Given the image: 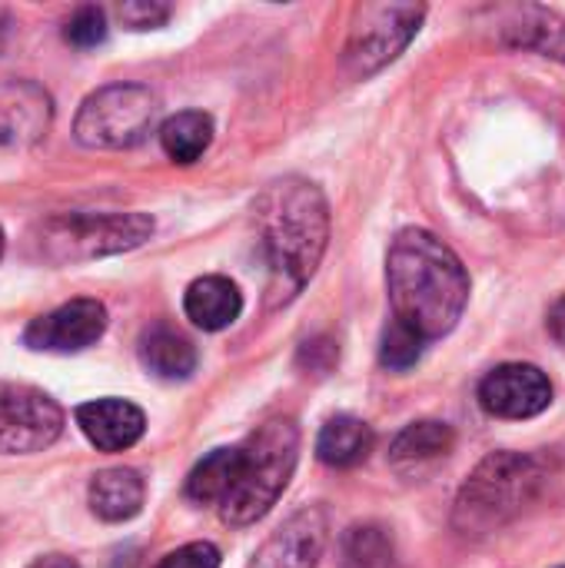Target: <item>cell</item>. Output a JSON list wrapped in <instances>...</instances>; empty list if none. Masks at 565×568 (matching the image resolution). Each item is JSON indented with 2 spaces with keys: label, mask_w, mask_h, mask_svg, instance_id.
<instances>
[{
  "label": "cell",
  "mask_w": 565,
  "mask_h": 568,
  "mask_svg": "<svg viewBox=\"0 0 565 568\" xmlns=\"http://www.w3.org/2000/svg\"><path fill=\"white\" fill-rule=\"evenodd\" d=\"M393 320L416 336L440 339L456 329L470 303V276L460 256L430 230H403L386 256Z\"/></svg>",
  "instance_id": "obj_1"
},
{
  "label": "cell",
  "mask_w": 565,
  "mask_h": 568,
  "mask_svg": "<svg viewBox=\"0 0 565 568\" xmlns=\"http://www.w3.org/2000/svg\"><path fill=\"white\" fill-rule=\"evenodd\" d=\"M256 230L276 283L286 296L300 293L313 280L330 240L323 190L300 176L270 183L256 200Z\"/></svg>",
  "instance_id": "obj_2"
},
{
  "label": "cell",
  "mask_w": 565,
  "mask_h": 568,
  "mask_svg": "<svg viewBox=\"0 0 565 568\" xmlns=\"http://www.w3.org/2000/svg\"><path fill=\"white\" fill-rule=\"evenodd\" d=\"M543 483L546 469L536 456L493 453L460 489L453 526L463 536H490L523 516V509L539 496Z\"/></svg>",
  "instance_id": "obj_3"
},
{
  "label": "cell",
  "mask_w": 565,
  "mask_h": 568,
  "mask_svg": "<svg viewBox=\"0 0 565 568\" xmlns=\"http://www.w3.org/2000/svg\"><path fill=\"white\" fill-rule=\"evenodd\" d=\"M300 456V433L293 419H270L243 443L240 479L220 503V516L230 526L260 523L283 496Z\"/></svg>",
  "instance_id": "obj_4"
},
{
  "label": "cell",
  "mask_w": 565,
  "mask_h": 568,
  "mask_svg": "<svg viewBox=\"0 0 565 568\" xmlns=\"http://www.w3.org/2000/svg\"><path fill=\"white\" fill-rule=\"evenodd\" d=\"M147 213H63L40 226L37 246L50 263H80L137 250L150 240Z\"/></svg>",
  "instance_id": "obj_5"
},
{
  "label": "cell",
  "mask_w": 565,
  "mask_h": 568,
  "mask_svg": "<svg viewBox=\"0 0 565 568\" xmlns=\"http://www.w3.org/2000/svg\"><path fill=\"white\" fill-rule=\"evenodd\" d=\"M157 97L140 83H113L90 93L73 120V133L83 146L93 150H123L137 146L153 120H157Z\"/></svg>",
  "instance_id": "obj_6"
},
{
  "label": "cell",
  "mask_w": 565,
  "mask_h": 568,
  "mask_svg": "<svg viewBox=\"0 0 565 568\" xmlns=\"http://www.w3.org/2000/svg\"><path fill=\"white\" fill-rule=\"evenodd\" d=\"M423 3H363L350 27L343 63L353 77H373L393 63L420 33Z\"/></svg>",
  "instance_id": "obj_7"
},
{
  "label": "cell",
  "mask_w": 565,
  "mask_h": 568,
  "mask_svg": "<svg viewBox=\"0 0 565 568\" xmlns=\"http://www.w3.org/2000/svg\"><path fill=\"white\" fill-rule=\"evenodd\" d=\"M63 433V409L33 386H0V456H30Z\"/></svg>",
  "instance_id": "obj_8"
},
{
  "label": "cell",
  "mask_w": 565,
  "mask_h": 568,
  "mask_svg": "<svg viewBox=\"0 0 565 568\" xmlns=\"http://www.w3.org/2000/svg\"><path fill=\"white\" fill-rule=\"evenodd\" d=\"M480 403L496 419H533L549 409L553 383L539 366L506 363L480 383Z\"/></svg>",
  "instance_id": "obj_9"
},
{
  "label": "cell",
  "mask_w": 565,
  "mask_h": 568,
  "mask_svg": "<svg viewBox=\"0 0 565 568\" xmlns=\"http://www.w3.org/2000/svg\"><path fill=\"white\" fill-rule=\"evenodd\" d=\"M107 329V310L97 300H70L23 329V343L37 353H80Z\"/></svg>",
  "instance_id": "obj_10"
},
{
  "label": "cell",
  "mask_w": 565,
  "mask_h": 568,
  "mask_svg": "<svg viewBox=\"0 0 565 568\" xmlns=\"http://www.w3.org/2000/svg\"><path fill=\"white\" fill-rule=\"evenodd\" d=\"M330 523L320 506L290 516L253 556L246 568H316L326 549Z\"/></svg>",
  "instance_id": "obj_11"
},
{
  "label": "cell",
  "mask_w": 565,
  "mask_h": 568,
  "mask_svg": "<svg viewBox=\"0 0 565 568\" xmlns=\"http://www.w3.org/2000/svg\"><path fill=\"white\" fill-rule=\"evenodd\" d=\"M77 426L100 453H123L140 443L147 419L127 399H93L77 406Z\"/></svg>",
  "instance_id": "obj_12"
},
{
  "label": "cell",
  "mask_w": 565,
  "mask_h": 568,
  "mask_svg": "<svg viewBox=\"0 0 565 568\" xmlns=\"http://www.w3.org/2000/svg\"><path fill=\"white\" fill-rule=\"evenodd\" d=\"M50 123V97L33 83H0V146H27Z\"/></svg>",
  "instance_id": "obj_13"
},
{
  "label": "cell",
  "mask_w": 565,
  "mask_h": 568,
  "mask_svg": "<svg viewBox=\"0 0 565 568\" xmlns=\"http://www.w3.org/2000/svg\"><path fill=\"white\" fill-rule=\"evenodd\" d=\"M456 446V436L446 423H413L406 426L393 449H390V463L400 476L406 479H420L430 469H436Z\"/></svg>",
  "instance_id": "obj_14"
},
{
  "label": "cell",
  "mask_w": 565,
  "mask_h": 568,
  "mask_svg": "<svg viewBox=\"0 0 565 568\" xmlns=\"http://www.w3.org/2000/svg\"><path fill=\"white\" fill-rule=\"evenodd\" d=\"M186 320L206 333H220L233 326L243 313V293L233 280L226 276H200L190 283L183 296Z\"/></svg>",
  "instance_id": "obj_15"
},
{
  "label": "cell",
  "mask_w": 565,
  "mask_h": 568,
  "mask_svg": "<svg viewBox=\"0 0 565 568\" xmlns=\"http://www.w3.org/2000/svg\"><path fill=\"white\" fill-rule=\"evenodd\" d=\"M147 486L133 469H103L90 483V509L103 523H127L143 509Z\"/></svg>",
  "instance_id": "obj_16"
},
{
  "label": "cell",
  "mask_w": 565,
  "mask_h": 568,
  "mask_svg": "<svg viewBox=\"0 0 565 568\" xmlns=\"http://www.w3.org/2000/svg\"><path fill=\"white\" fill-rule=\"evenodd\" d=\"M373 429L356 416H333L316 436L320 463L333 469H353L373 453Z\"/></svg>",
  "instance_id": "obj_17"
},
{
  "label": "cell",
  "mask_w": 565,
  "mask_h": 568,
  "mask_svg": "<svg viewBox=\"0 0 565 568\" xmlns=\"http://www.w3.org/2000/svg\"><path fill=\"white\" fill-rule=\"evenodd\" d=\"M140 359H143V366L157 379H170V383L186 379L196 369V349H193V343L183 333L170 329V326H153V329L143 333V339H140Z\"/></svg>",
  "instance_id": "obj_18"
},
{
  "label": "cell",
  "mask_w": 565,
  "mask_h": 568,
  "mask_svg": "<svg viewBox=\"0 0 565 568\" xmlns=\"http://www.w3.org/2000/svg\"><path fill=\"white\" fill-rule=\"evenodd\" d=\"M240 466H243V446H230V449H213L206 459H200L186 479V499L196 506H220L230 489L240 479Z\"/></svg>",
  "instance_id": "obj_19"
},
{
  "label": "cell",
  "mask_w": 565,
  "mask_h": 568,
  "mask_svg": "<svg viewBox=\"0 0 565 568\" xmlns=\"http://www.w3.org/2000/svg\"><path fill=\"white\" fill-rule=\"evenodd\" d=\"M513 47H529L546 57L565 60V20L546 7H523L513 10V20L503 27Z\"/></svg>",
  "instance_id": "obj_20"
},
{
  "label": "cell",
  "mask_w": 565,
  "mask_h": 568,
  "mask_svg": "<svg viewBox=\"0 0 565 568\" xmlns=\"http://www.w3.org/2000/svg\"><path fill=\"white\" fill-rule=\"evenodd\" d=\"M160 143L163 153L173 163H196L210 143H213V120L203 110H183L173 113L163 126H160Z\"/></svg>",
  "instance_id": "obj_21"
},
{
  "label": "cell",
  "mask_w": 565,
  "mask_h": 568,
  "mask_svg": "<svg viewBox=\"0 0 565 568\" xmlns=\"http://www.w3.org/2000/svg\"><path fill=\"white\" fill-rule=\"evenodd\" d=\"M343 568H386L393 542L380 526H353L343 536Z\"/></svg>",
  "instance_id": "obj_22"
},
{
  "label": "cell",
  "mask_w": 565,
  "mask_h": 568,
  "mask_svg": "<svg viewBox=\"0 0 565 568\" xmlns=\"http://www.w3.org/2000/svg\"><path fill=\"white\" fill-rule=\"evenodd\" d=\"M423 346H426L423 336H416L410 326H403V323L393 320V323L386 326V333H383L380 363H383L386 369H393V373L413 369V366L420 363V356H423Z\"/></svg>",
  "instance_id": "obj_23"
},
{
  "label": "cell",
  "mask_w": 565,
  "mask_h": 568,
  "mask_svg": "<svg viewBox=\"0 0 565 568\" xmlns=\"http://www.w3.org/2000/svg\"><path fill=\"white\" fill-rule=\"evenodd\" d=\"M63 37L67 43H73L77 50H90V47H100L107 40V13L93 3L73 10V17L67 20L63 27Z\"/></svg>",
  "instance_id": "obj_24"
},
{
  "label": "cell",
  "mask_w": 565,
  "mask_h": 568,
  "mask_svg": "<svg viewBox=\"0 0 565 568\" xmlns=\"http://www.w3.org/2000/svg\"><path fill=\"white\" fill-rule=\"evenodd\" d=\"M153 568H220V549L213 542H190L167 552Z\"/></svg>",
  "instance_id": "obj_25"
},
{
  "label": "cell",
  "mask_w": 565,
  "mask_h": 568,
  "mask_svg": "<svg viewBox=\"0 0 565 568\" xmlns=\"http://www.w3.org/2000/svg\"><path fill=\"white\" fill-rule=\"evenodd\" d=\"M120 20L133 30H153L170 20V7L160 0H130L120 7Z\"/></svg>",
  "instance_id": "obj_26"
},
{
  "label": "cell",
  "mask_w": 565,
  "mask_h": 568,
  "mask_svg": "<svg viewBox=\"0 0 565 568\" xmlns=\"http://www.w3.org/2000/svg\"><path fill=\"white\" fill-rule=\"evenodd\" d=\"M336 359H340V349H336L333 339H310V343H303V349H300L303 369H310V373H316V376H326V373L336 366Z\"/></svg>",
  "instance_id": "obj_27"
},
{
  "label": "cell",
  "mask_w": 565,
  "mask_h": 568,
  "mask_svg": "<svg viewBox=\"0 0 565 568\" xmlns=\"http://www.w3.org/2000/svg\"><path fill=\"white\" fill-rule=\"evenodd\" d=\"M546 326H549V336L565 346V296H559L556 303H553V310H549V320H546Z\"/></svg>",
  "instance_id": "obj_28"
},
{
  "label": "cell",
  "mask_w": 565,
  "mask_h": 568,
  "mask_svg": "<svg viewBox=\"0 0 565 568\" xmlns=\"http://www.w3.org/2000/svg\"><path fill=\"white\" fill-rule=\"evenodd\" d=\"M30 568H80L73 559H67V556H47V559H37Z\"/></svg>",
  "instance_id": "obj_29"
},
{
  "label": "cell",
  "mask_w": 565,
  "mask_h": 568,
  "mask_svg": "<svg viewBox=\"0 0 565 568\" xmlns=\"http://www.w3.org/2000/svg\"><path fill=\"white\" fill-rule=\"evenodd\" d=\"M3 33H7V17L0 13V47H3Z\"/></svg>",
  "instance_id": "obj_30"
},
{
  "label": "cell",
  "mask_w": 565,
  "mask_h": 568,
  "mask_svg": "<svg viewBox=\"0 0 565 568\" xmlns=\"http://www.w3.org/2000/svg\"><path fill=\"white\" fill-rule=\"evenodd\" d=\"M0 256H3V230H0Z\"/></svg>",
  "instance_id": "obj_31"
},
{
  "label": "cell",
  "mask_w": 565,
  "mask_h": 568,
  "mask_svg": "<svg viewBox=\"0 0 565 568\" xmlns=\"http://www.w3.org/2000/svg\"><path fill=\"white\" fill-rule=\"evenodd\" d=\"M563 568H565V566H563Z\"/></svg>",
  "instance_id": "obj_32"
}]
</instances>
